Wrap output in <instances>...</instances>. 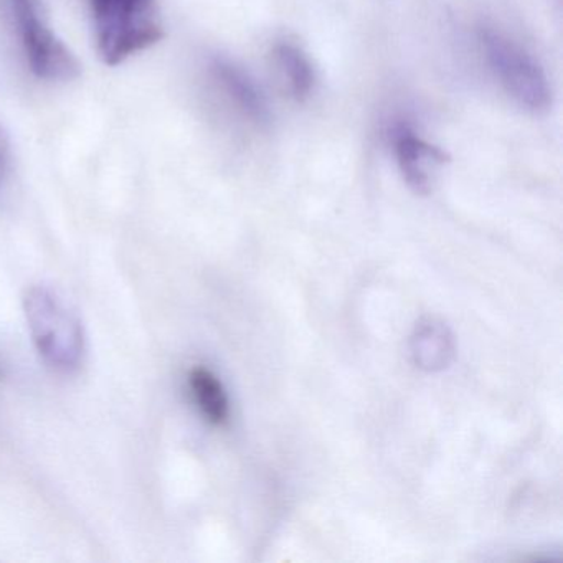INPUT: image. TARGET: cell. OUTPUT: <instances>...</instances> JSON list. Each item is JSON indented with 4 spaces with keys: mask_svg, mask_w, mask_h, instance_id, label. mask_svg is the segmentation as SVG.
Wrapping results in <instances>:
<instances>
[{
    "mask_svg": "<svg viewBox=\"0 0 563 563\" xmlns=\"http://www.w3.org/2000/svg\"><path fill=\"white\" fill-rule=\"evenodd\" d=\"M25 321L41 357L64 374L78 371L87 355V332L74 306L45 283L25 289Z\"/></svg>",
    "mask_w": 563,
    "mask_h": 563,
    "instance_id": "cell-1",
    "label": "cell"
},
{
    "mask_svg": "<svg viewBox=\"0 0 563 563\" xmlns=\"http://www.w3.org/2000/svg\"><path fill=\"white\" fill-rule=\"evenodd\" d=\"M98 54L110 67L163 41L157 0H90Z\"/></svg>",
    "mask_w": 563,
    "mask_h": 563,
    "instance_id": "cell-2",
    "label": "cell"
},
{
    "mask_svg": "<svg viewBox=\"0 0 563 563\" xmlns=\"http://www.w3.org/2000/svg\"><path fill=\"white\" fill-rule=\"evenodd\" d=\"M477 45L490 74L523 110L540 113L552 104V88L542 65L526 47L503 31L484 25Z\"/></svg>",
    "mask_w": 563,
    "mask_h": 563,
    "instance_id": "cell-3",
    "label": "cell"
},
{
    "mask_svg": "<svg viewBox=\"0 0 563 563\" xmlns=\"http://www.w3.org/2000/svg\"><path fill=\"white\" fill-rule=\"evenodd\" d=\"M12 12L25 57L38 78L70 81L80 75L77 57L52 31L42 0H12Z\"/></svg>",
    "mask_w": 563,
    "mask_h": 563,
    "instance_id": "cell-4",
    "label": "cell"
},
{
    "mask_svg": "<svg viewBox=\"0 0 563 563\" xmlns=\"http://www.w3.org/2000/svg\"><path fill=\"white\" fill-rule=\"evenodd\" d=\"M388 144L408 186L418 194L430 192L433 169L446 161V154L418 133L408 120H394L387 130Z\"/></svg>",
    "mask_w": 563,
    "mask_h": 563,
    "instance_id": "cell-5",
    "label": "cell"
},
{
    "mask_svg": "<svg viewBox=\"0 0 563 563\" xmlns=\"http://www.w3.org/2000/svg\"><path fill=\"white\" fill-rule=\"evenodd\" d=\"M210 74L236 113L255 128H266L272 121L268 101L256 81L235 62L225 57L213 58Z\"/></svg>",
    "mask_w": 563,
    "mask_h": 563,
    "instance_id": "cell-6",
    "label": "cell"
},
{
    "mask_svg": "<svg viewBox=\"0 0 563 563\" xmlns=\"http://www.w3.org/2000/svg\"><path fill=\"white\" fill-rule=\"evenodd\" d=\"M273 60L289 95L299 103L308 100L316 87V70L308 54L295 42L279 41L273 47Z\"/></svg>",
    "mask_w": 563,
    "mask_h": 563,
    "instance_id": "cell-7",
    "label": "cell"
},
{
    "mask_svg": "<svg viewBox=\"0 0 563 563\" xmlns=\"http://www.w3.org/2000/svg\"><path fill=\"white\" fill-rule=\"evenodd\" d=\"M189 387L197 407L212 424H225L230 407L225 388L216 374L206 367H196L189 374Z\"/></svg>",
    "mask_w": 563,
    "mask_h": 563,
    "instance_id": "cell-8",
    "label": "cell"
},
{
    "mask_svg": "<svg viewBox=\"0 0 563 563\" xmlns=\"http://www.w3.org/2000/svg\"><path fill=\"white\" fill-rule=\"evenodd\" d=\"M413 355L417 364L428 371L446 367L453 355V341L448 329L434 321L418 328L413 338Z\"/></svg>",
    "mask_w": 563,
    "mask_h": 563,
    "instance_id": "cell-9",
    "label": "cell"
},
{
    "mask_svg": "<svg viewBox=\"0 0 563 563\" xmlns=\"http://www.w3.org/2000/svg\"><path fill=\"white\" fill-rule=\"evenodd\" d=\"M9 153H11V150H9L8 134H5L4 128L0 124V190L4 186L5 174H8Z\"/></svg>",
    "mask_w": 563,
    "mask_h": 563,
    "instance_id": "cell-10",
    "label": "cell"
}]
</instances>
